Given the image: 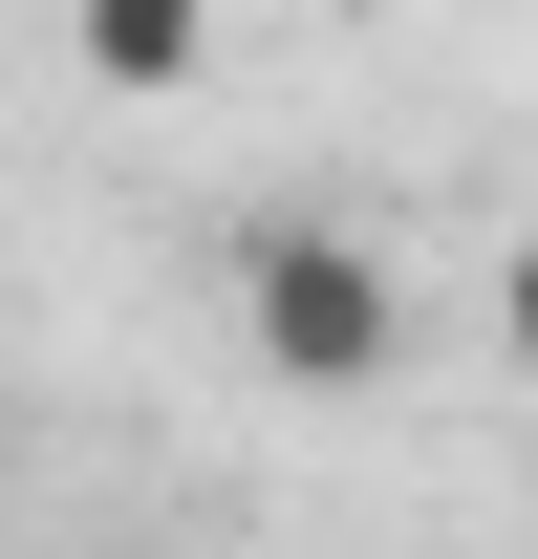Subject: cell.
<instances>
[{
	"label": "cell",
	"mask_w": 538,
	"mask_h": 559,
	"mask_svg": "<svg viewBox=\"0 0 538 559\" xmlns=\"http://www.w3.org/2000/svg\"><path fill=\"white\" fill-rule=\"evenodd\" d=\"M495 323H517V366H538V237H517V259H495Z\"/></svg>",
	"instance_id": "obj_3"
},
{
	"label": "cell",
	"mask_w": 538,
	"mask_h": 559,
	"mask_svg": "<svg viewBox=\"0 0 538 559\" xmlns=\"http://www.w3.org/2000/svg\"><path fill=\"white\" fill-rule=\"evenodd\" d=\"M66 66L151 108V86H195V66H215V0H66Z\"/></svg>",
	"instance_id": "obj_2"
},
{
	"label": "cell",
	"mask_w": 538,
	"mask_h": 559,
	"mask_svg": "<svg viewBox=\"0 0 538 559\" xmlns=\"http://www.w3.org/2000/svg\"><path fill=\"white\" fill-rule=\"evenodd\" d=\"M237 345L280 366V388H388L409 366V280L344 237V215H237Z\"/></svg>",
	"instance_id": "obj_1"
}]
</instances>
